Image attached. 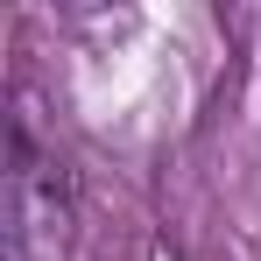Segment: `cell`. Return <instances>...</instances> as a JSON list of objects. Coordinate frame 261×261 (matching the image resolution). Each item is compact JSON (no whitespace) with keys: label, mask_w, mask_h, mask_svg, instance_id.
I'll list each match as a JSON object with an SVG mask.
<instances>
[{"label":"cell","mask_w":261,"mask_h":261,"mask_svg":"<svg viewBox=\"0 0 261 261\" xmlns=\"http://www.w3.org/2000/svg\"><path fill=\"white\" fill-rule=\"evenodd\" d=\"M7 247H14V261L71 254V176L57 155L29 141V127L7 134Z\"/></svg>","instance_id":"1"}]
</instances>
